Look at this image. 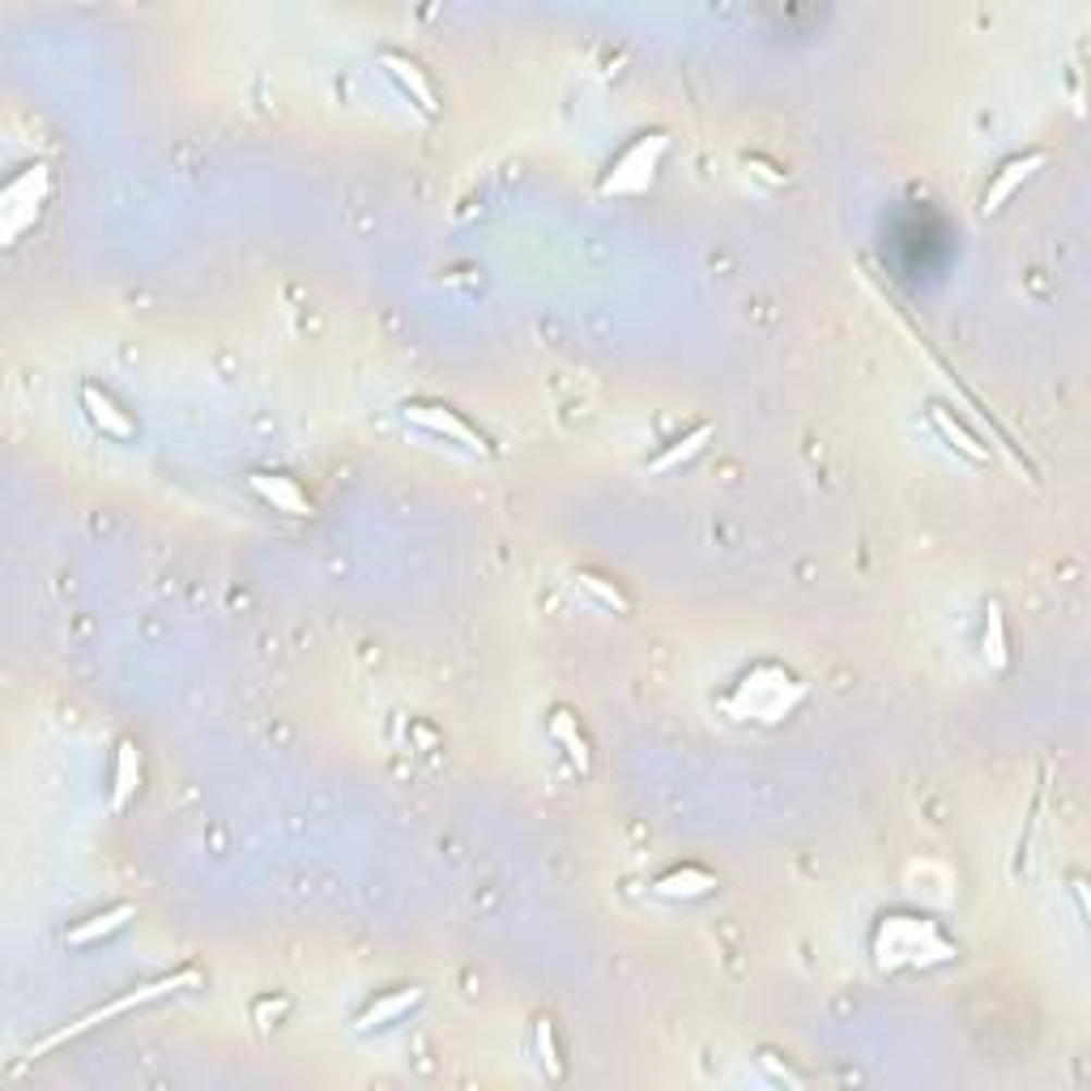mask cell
Segmentation results:
<instances>
[{
  "label": "cell",
  "mask_w": 1091,
  "mask_h": 1091,
  "mask_svg": "<svg viewBox=\"0 0 1091 1091\" xmlns=\"http://www.w3.org/2000/svg\"><path fill=\"white\" fill-rule=\"evenodd\" d=\"M665 154V133H652V137H640L636 146L623 149V158L610 167L601 193H640L648 188L652 171H657V158Z\"/></svg>",
  "instance_id": "cell-4"
},
{
  "label": "cell",
  "mask_w": 1091,
  "mask_h": 1091,
  "mask_svg": "<svg viewBox=\"0 0 1091 1091\" xmlns=\"http://www.w3.org/2000/svg\"><path fill=\"white\" fill-rule=\"evenodd\" d=\"M82 405H86V414H90V422L99 427L102 436H111V440H133V431H137V422L115 405V401L107 397L102 389L95 384H86L82 389Z\"/></svg>",
  "instance_id": "cell-7"
},
{
  "label": "cell",
  "mask_w": 1091,
  "mask_h": 1091,
  "mask_svg": "<svg viewBox=\"0 0 1091 1091\" xmlns=\"http://www.w3.org/2000/svg\"><path fill=\"white\" fill-rule=\"evenodd\" d=\"M380 64H384V69H389V73L397 77L401 86H405V90H409V95L418 99V107H422V111H436V90H431V82H427V77L418 73V64H414L409 56L384 51V56H380Z\"/></svg>",
  "instance_id": "cell-9"
},
{
  "label": "cell",
  "mask_w": 1091,
  "mask_h": 1091,
  "mask_svg": "<svg viewBox=\"0 0 1091 1091\" xmlns=\"http://www.w3.org/2000/svg\"><path fill=\"white\" fill-rule=\"evenodd\" d=\"M930 422H934L946 440H951V448H955V452H964L968 461H977V465H985V461H990V448L977 444V440H972V436H968V431H964V427L946 414V405H930Z\"/></svg>",
  "instance_id": "cell-13"
},
{
  "label": "cell",
  "mask_w": 1091,
  "mask_h": 1091,
  "mask_svg": "<svg viewBox=\"0 0 1091 1091\" xmlns=\"http://www.w3.org/2000/svg\"><path fill=\"white\" fill-rule=\"evenodd\" d=\"M874 955L883 968H917V964H943L951 959L946 939L921 917H887L874 934Z\"/></svg>",
  "instance_id": "cell-1"
},
{
  "label": "cell",
  "mask_w": 1091,
  "mask_h": 1091,
  "mask_svg": "<svg viewBox=\"0 0 1091 1091\" xmlns=\"http://www.w3.org/2000/svg\"><path fill=\"white\" fill-rule=\"evenodd\" d=\"M797 699H801V683L797 678H789L776 665H759V670H750L743 683H738L730 708L738 716H746V721H781V716L794 712Z\"/></svg>",
  "instance_id": "cell-2"
},
{
  "label": "cell",
  "mask_w": 1091,
  "mask_h": 1091,
  "mask_svg": "<svg viewBox=\"0 0 1091 1091\" xmlns=\"http://www.w3.org/2000/svg\"><path fill=\"white\" fill-rule=\"evenodd\" d=\"M200 981V972L197 968H180V972H171V977H162V981H154V985H146V990H133V993H124V997H115V1002H107V1006H99V1010H90V1015H82L77 1023H69L64 1032H56V1037H48L44 1044H35L30 1049V1057H44L48 1049H56V1044H64V1041H73V1037H82V1032H90V1028H99V1023H107V1019H115V1015H124V1010H133V1006H146V1002H158V997H167V993H175V990H184V985H197Z\"/></svg>",
  "instance_id": "cell-3"
},
{
  "label": "cell",
  "mask_w": 1091,
  "mask_h": 1091,
  "mask_svg": "<svg viewBox=\"0 0 1091 1091\" xmlns=\"http://www.w3.org/2000/svg\"><path fill=\"white\" fill-rule=\"evenodd\" d=\"M133 912H137L133 904H115V908H107V912H99V917H90L86 925H73V930H69V943L82 946V943H95V939H102V934H115V930H120Z\"/></svg>",
  "instance_id": "cell-14"
},
{
  "label": "cell",
  "mask_w": 1091,
  "mask_h": 1091,
  "mask_svg": "<svg viewBox=\"0 0 1091 1091\" xmlns=\"http://www.w3.org/2000/svg\"><path fill=\"white\" fill-rule=\"evenodd\" d=\"M550 734H554L559 743H567V755H572L576 763H585V759H589V755H585L589 746H585V738L576 734V721H572V712H554V721H550Z\"/></svg>",
  "instance_id": "cell-17"
},
{
  "label": "cell",
  "mask_w": 1091,
  "mask_h": 1091,
  "mask_svg": "<svg viewBox=\"0 0 1091 1091\" xmlns=\"http://www.w3.org/2000/svg\"><path fill=\"white\" fill-rule=\"evenodd\" d=\"M405 418L409 422H418L422 431H431V436H444L452 444L469 448V452H487V440H482V431H474L456 409H448V405H431V401H414V405H405Z\"/></svg>",
  "instance_id": "cell-5"
},
{
  "label": "cell",
  "mask_w": 1091,
  "mask_h": 1091,
  "mask_svg": "<svg viewBox=\"0 0 1091 1091\" xmlns=\"http://www.w3.org/2000/svg\"><path fill=\"white\" fill-rule=\"evenodd\" d=\"M703 440H712V422H699V427H695L691 436L674 440V444L665 448L661 456H652V465H648V469H652V474H665V469H674L678 461H687V456H695V452L703 448Z\"/></svg>",
  "instance_id": "cell-15"
},
{
  "label": "cell",
  "mask_w": 1091,
  "mask_h": 1091,
  "mask_svg": "<svg viewBox=\"0 0 1091 1091\" xmlns=\"http://www.w3.org/2000/svg\"><path fill=\"white\" fill-rule=\"evenodd\" d=\"M993 640V661L1002 665V657H1006V648H1002V614H997V605L990 610V636H985V645Z\"/></svg>",
  "instance_id": "cell-18"
},
{
  "label": "cell",
  "mask_w": 1091,
  "mask_h": 1091,
  "mask_svg": "<svg viewBox=\"0 0 1091 1091\" xmlns=\"http://www.w3.org/2000/svg\"><path fill=\"white\" fill-rule=\"evenodd\" d=\"M1044 162H1049V154H1044V149H1032V154H1023V158H1010V162L993 175V184H990V193H985V205H981V209H985V213H997V209H1002V200L1015 197V193H1019V188H1023V184L1041 171Z\"/></svg>",
  "instance_id": "cell-6"
},
{
  "label": "cell",
  "mask_w": 1091,
  "mask_h": 1091,
  "mask_svg": "<svg viewBox=\"0 0 1091 1091\" xmlns=\"http://www.w3.org/2000/svg\"><path fill=\"white\" fill-rule=\"evenodd\" d=\"M422 997V990H397V993H389V997H380V1002H371L363 1015H358V1032H367V1028H384V1023H393V1019H401L414 1002Z\"/></svg>",
  "instance_id": "cell-11"
},
{
  "label": "cell",
  "mask_w": 1091,
  "mask_h": 1091,
  "mask_svg": "<svg viewBox=\"0 0 1091 1091\" xmlns=\"http://www.w3.org/2000/svg\"><path fill=\"white\" fill-rule=\"evenodd\" d=\"M576 585H580L585 593H593L601 605H610V610H623V614L632 610V601L618 593L614 585H605V576H597V572H576Z\"/></svg>",
  "instance_id": "cell-16"
},
{
  "label": "cell",
  "mask_w": 1091,
  "mask_h": 1091,
  "mask_svg": "<svg viewBox=\"0 0 1091 1091\" xmlns=\"http://www.w3.org/2000/svg\"><path fill=\"white\" fill-rule=\"evenodd\" d=\"M137 781H142V755H137V746L133 743H120L115 746V794H111V806H115V810L133 797Z\"/></svg>",
  "instance_id": "cell-12"
},
{
  "label": "cell",
  "mask_w": 1091,
  "mask_h": 1091,
  "mask_svg": "<svg viewBox=\"0 0 1091 1091\" xmlns=\"http://www.w3.org/2000/svg\"><path fill=\"white\" fill-rule=\"evenodd\" d=\"M712 887H716V879H712L708 870H695V866H687V870H674V874H661L652 892L665 895V899H691V895H708V892H712Z\"/></svg>",
  "instance_id": "cell-10"
},
{
  "label": "cell",
  "mask_w": 1091,
  "mask_h": 1091,
  "mask_svg": "<svg viewBox=\"0 0 1091 1091\" xmlns=\"http://www.w3.org/2000/svg\"><path fill=\"white\" fill-rule=\"evenodd\" d=\"M252 487L269 499L278 512H291V516H307V512H311V499L298 491L295 478H282V474H252Z\"/></svg>",
  "instance_id": "cell-8"
}]
</instances>
